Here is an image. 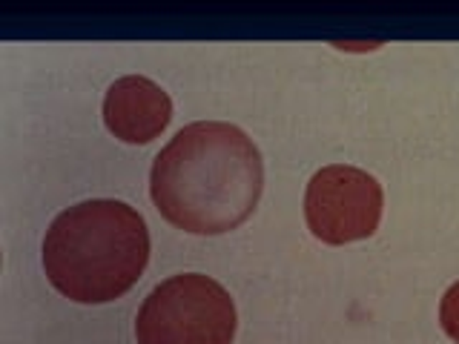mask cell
<instances>
[{"label": "cell", "instance_id": "6da1fadb", "mask_svg": "<svg viewBox=\"0 0 459 344\" xmlns=\"http://www.w3.org/2000/svg\"><path fill=\"white\" fill-rule=\"evenodd\" d=\"M264 190L262 152L238 126L198 121L155 155L150 195L164 219L193 236H221L253 215Z\"/></svg>", "mask_w": 459, "mask_h": 344}, {"label": "cell", "instance_id": "7a4b0ae2", "mask_svg": "<svg viewBox=\"0 0 459 344\" xmlns=\"http://www.w3.org/2000/svg\"><path fill=\"white\" fill-rule=\"evenodd\" d=\"M150 264V233L124 201L92 198L64 210L43 238V270L78 305H107L135 287Z\"/></svg>", "mask_w": 459, "mask_h": 344}, {"label": "cell", "instance_id": "3957f363", "mask_svg": "<svg viewBox=\"0 0 459 344\" xmlns=\"http://www.w3.org/2000/svg\"><path fill=\"white\" fill-rule=\"evenodd\" d=\"M236 305L201 272H181L143 298L135 319L138 344H233Z\"/></svg>", "mask_w": 459, "mask_h": 344}, {"label": "cell", "instance_id": "277c9868", "mask_svg": "<svg viewBox=\"0 0 459 344\" xmlns=\"http://www.w3.org/2000/svg\"><path fill=\"white\" fill-rule=\"evenodd\" d=\"M382 210V184L370 172L348 164H330L319 169L305 193L307 227L325 244L370 238L379 229Z\"/></svg>", "mask_w": 459, "mask_h": 344}, {"label": "cell", "instance_id": "5b68a950", "mask_svg": "<svg viewBox=\"0 0 459 344\" xmlns=\"http://www.w3.org/2000/svg\"><path fill=\"white\" fill-rule=\"evenodd\" d=\"M172 100L155 81L143 75L118 78L104 98V124L124 143H150L167 129Z\"/></svg>", "mask_w": 459, "mask_h": 344}, {"label": "cell", "instance_id": "8992f818", "mask_svg": "<svg viewBox=\"0 0 459 344\" xmlns=\"http://www.w3.org/2000/svg\"><path fill=\"white\" fill-rule=\"evenodd\" d=\"M439 324L456 344H459V281L451 284L439 305Z\"/></svg>", "mask_w": 459, "mask_h": 344}]
</instances>
